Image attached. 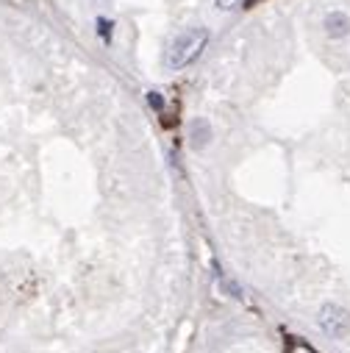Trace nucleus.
<instances>
[{"instance_id": "obj_1", "label": "nucleus", "mask_w": 350, "mask_h": 353, "mask_svg": "<svg viewBox=\"0 0 350 353\" xmlns=\"http://www.w3.org/2000/svg\"><path fill=\"white\" fill-rule=\"evenodd\" d=\"M206 45H209V31L206 28H192V31H184L181 37H175L167 45V50H164L167 70H184V67H189L203 53Z\"/></svg>"}, {"instance_id": "obj_2", "label": "nucleus", "mask_w": 350, "mask_h": 353, "mask_svg": "<svg viewBox=\"0 0 350 353\" xmlns=\"http://www.w3.org/2000/svg\"><path fill=\"white\" fill-rule=\"evenodd\" d=\"M320 328L333 336V339H344L350 334V312L342 306H322L320 312Z\"/></svg>"}, {"instance_id": "obj_3", "label": "nucleus", "mask_w": 350, "mask_h": 353, "mask_svg": "<svg viewBox=\"0 0 350 353\" xmlns=\"http://www.w3.org/2000/svg\"><path fill=\"white\" fill-rule=\"evenodd\" d=\"M322 26H325V34H328L331 39H344V37L350 34V17H347L344 12H331Z\"/></svg>"}, {"instance_id": "obj_4", "label": "nucleus", "mask_w": 350, "mask_h": 353, "mask_svg": "<svg viewBox=\"0 0 350 353\" xmlns=\"http://www.w3.org/2000/svg\"><path fill=\"white\" fill-rule=\"evenodd\" d=\"M214 3H217V9H234L239 0H214Z\"/></svg>"}, {"instance_id": "obj_5", "label": "nucleus", "mask_w": 350, "mask_h": 353, "mask_svg": "<svg viewBox=\"0 0 350 353\" xmlns=\"http://www.w3.org/2000/svg\"><path fill=\"white\" fill-rule=\"evenodd\" d=\"M250 3H256V0H250Z\"/></svg>"}]
</instances>
